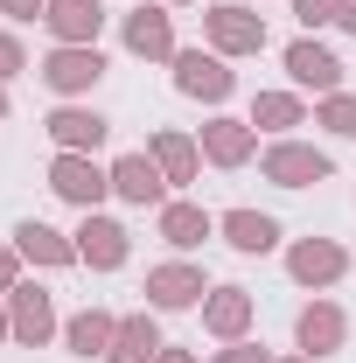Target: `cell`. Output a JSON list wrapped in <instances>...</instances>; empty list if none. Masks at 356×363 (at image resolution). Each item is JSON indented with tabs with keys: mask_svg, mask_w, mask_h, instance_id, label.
Returning a JSON list of instances; mask_svg holds the SVG:
<instances>
[{
	"mask_svg": "<svg viewBox=\"0 0 356 363\" xmlns=\"http://www.w3.org/2000/svg\"><path fill=\"white\" fill-rule=\"evenodd\" d=\"M217 43H230V49H259V21H245V7H217Z\"/></svg>",
	"mask_w": 356,
	"mask_h": 363,
	"instance_id": "4fadbf2b",
	"label": "cell"
},
{
	"mask_svg": "<svg viewBox=\"0 0 356 363\" xmlns=\"http://www.w3.org/2000/svg\"><path fill=\"white\" fill-rule=\"evenodd\" d=\"M294 272H301V279H335V272H343V252H335V245H301V252H294Z\"/></svg>",
	"mask_w": 356,
	"mask_h": 363,
	"instance_id": "7c38bea8",
	"label": "cell"
},
{
	"mask_svg": "<svg viewBox=\"0 0 356 363\" xmlns=\"http://www.w3.org/2000/svg\"><path fill=\"white\" fill-rule=\"evenodd\" d=\"M161 161H168L175 175H189V147H182V140H161Z\"/></svg>",
	"mask_w": 356,
	"mask_h": 363,
	"instance_id": "d4e9b609",
	"label": "cell"
},
{
	"mask_svg": "<svg viewBox=\"0 0 356 363\" xmlns=\"http://www.w3.org/2000/svg\"><path fill=\"white\" fill-rule=\"evenodd\" d=\"M210 154H217V161H238V154H245V133H238V126H217V133H210Z\"/></svg>",
	"mask_w": 356,
	"mask_h": 363,
	"instance_id": "44dd1931",
	"label": "cell"
},
{
	"mask_svg": "<svg viewBox=\"0 0 356 363\" xmlns=\"http://www.w3.org/2000/svg\"><path fill=\"white\" fill-rule=\"evenodd\" d=\"M98 70H105V63H98V49H63V56L49 63V84H56V91H77V84H91Z\"/></svg>",
	"mask_w": 356,
	"mask_h": 363,
	"instance_id": "7a4b0ae2",
	"label": "cell"
},
{
	"mask_svg": "<svg viewBox=\"0 0 356 363\" xmlns=\"http://www.w3.org/2000/svg\"><path fill=\"white\" fill-rule=\"evenodd\" d=\"M223 230H230V245H238V252H266L272 238H279V230H272V217H252V210H238Z\"/></svg>",
	"mask_w": 356,
	"mask_h": 363,
	"instance_id": "8fae6325",
	"label": "cell"
},
{
	"mask_svg": "<svg viewBox=\"0 0 356 363\" xmlns=\"http://www.w3.org/2000/svg\"><path fill=\"white\" fill-rule=\"evenodd\" d=\"M49 126H56L63 147H98V140H105V119H98V112H56Z\"/></svg>",
	"mask_w": 356,
	"mask_h": 363,
	"instance_id": "8992f818",
	"label": "cell"
},
{
	"mask_svg": "<svg viewBox=\"0 0 356 363\" xmlns=\"http://www.w3.org/2000/svg\"><path fill=\"white\" fill-rule=\"evenodd\" d=\"M147 357H154V328H147V321H126V328H119L112 363H147Z\"/></svg>",
	"mask_w": 356,
	"mask_h": 363,
	"instance_id": "9a60e30c",
	"label": "cell"
},
{
	"mask_svg": "<svg viewBox=\"0 0 356 363\" xmlns=\"http://www.w3.org/2000/svg\"><path fill=\"white\" fill-rule=\"evenodd\" d=\"M84 259L91 266H119V259H126V230L119 224H91L84 230Z\"/></svg>",
	"mask_w": 356,
	"mask_h": 363,
	"instance_id": "30bf717a",
	"label": "cell"
},
{
	"mask_svg": "<svg viewBox=\"0 0 356 363\" xmlns=\"http://www.w3.org/2000/svg\"><path fill=\"white\" fill-rule=\"evenodd\" d=\"M14 63H21V56H14V43H0V77H7Z\"/></svg>",
	"mask_w": 356,
	"mask_h": 363,
	"instance_id": "484cf974",
	"label": "cell"
},
{
	"mask_svg": "<svg viewBox=\"0 0 356 363\" xmlns=\"http://www.w3.org/2000/svg\"><path fill=\"white\" fill-rule=\"evenodd\" d=\"M112 182H119V196H133V203H154V196H161V175H154L140 154H126V161L112 168Z\"/></svg>",
	"mask_w": 356,
	"mask_h": 363,
	"instance_id": "277c9868",
	"label": "cell"
},
{
	"mask_svg": "<svg viewBox=\"0 0 356 363\" xmlns=\"http://www.w3.org/2000/svg\"><path fill=\"white\" fill-rule=\"evenodd\" d=\"M287 70H294V77H301V84H335V56H328V49H314V43H294L287 49Z\"/></svg>",
	"mask_w": 356,
	"mask_h": 363,
	"instance_id": "3957f363",
	"label": "cell"
},
{
	"mask_svg": "<svg viewBox=\"0 0 356 363\" xmlns=\"http://www.w3.org/2000/svg\"><path fill=\"white\" fill-rule=\"evenodd\" d=\"M49 21H56V35H98V7L91 0H49Z\"/></svg>",
	"mask_w": 356,
	"mask_h": 363,
	"instance_id": "ba28073f",
	"label": "cell"
},
{
	"mask_svg": "<svg viewBox=\"0 0 356 363\" xmlns=\"http://www.w3.org/2000/svg\"><path fill=\"white\" fill-rule=\"evenodd\" d=\"M147 286H154V301H161V308H189V301H196V294H203V279H196V272H154V279H147Z\"/></svg>",
	"mask_w": 356,
	"mask_h": 363,
	"instance_id": "9c48e42d",
	"label": "cell"
},
{
	"mask_svg": "<svg viewBox=\"0 0 356 363\" xmlns=\"http://www.w3.org/2000/svg\"><path fill=\"white\" fill-rule=\"evenodd\" d=\"M301 7H308V21H321V14H328V7H335V0H301Z\"/></svg>",
	"mask_w": 356,
	"mask_h": 363,
	"instance_id": "4316f807",
	"label": "cell"
},
{
	"mask_svg": "<svg viewBox=\"0 0 356 363\" xmlns=\"http://www.w3.org/2000/svg\"><path fill=\"white\" fill-rule=\"evenodd\" d=\"M223 363H259V357H252V350H230V357H223Z\"/></svg>",
	"mask_w": 356,
	"mask_h": 363,
	"instance_id": "f1b7e54d",
	"label": "cell"
},
{
	"mask_svg": "<svg viewBox=\"0 0 356 363\" xmlns=\"http://www.w3.org/2000/svg\"><path fill=\"white\" fill-rule=\"evenodd\" d=\"M0 279H7V259H0Z\"/></svg>",
	"mask_w": 356,
	"mask_h": 363,
	"instance_id": "4dcf8cb0",
	"label": "cell"
},
{
	"mask_svg": "<svg viewBox=\"0 0 356 363\" xmlns=\"http://www.w3.org/2000/svg\"><path fill=\"white\" fill-rule=\"evenodd\" d=\"M203 210H168V238H175V245H196V238H203Z\"/></svg>",
	"mask_w": 356,
	"mask_h": 363,
	"instance_id": "d6986e66",
	"label": "cell"
},
{
	"mask_svg": "<svg viewBox=\"0 0 356 363\" xmlns=\"http://www.w3.org/2000/svg\"><path fill=\"white\" fill-rule=\"evenodd\" d=\"M272 175L287 182V189H301V182H321V175H328V161H321V154H301V147H287V154H272Z\"/></svg>",
	"mask_w": 356,
	"mask_h": 363,
	"instance_id": "5b68a950",
	"label": "cell"
},
{
	"mask_svg": "<svg viewBox=\"0 0 356 363\" xmlns=\"http://www.w3.org/2000/svg\"><path fill=\"white\" fill-rule=\"evenodd\" d=\"M56 189H63L70 203H98V189H105V182H98L91 161H56Z\"/></svg>",
	"mask_w": 356,
	"mask_h": 363,
	"instance_id": "52a82bcc",
	"label": "cell"
},
{
	"mask_svg": "<svg viewBox=\"0 0 356 363\" xmlns=\"http://www.w3.org/2000/svg\"><path fill=\"white\" fill-rule=\"evenodd\" d=\"M21 335H49V308H43V294H28L21 301V321H14Z\"/></svg>",
	"mask_w": 356,
	"mask_h": 363,
	"instance_id": "ffe728a7",
	"label": "cell"
},
{
	"mask_svg": "<svg viewBox=\"0 0 356 363\" xmlns=\"http://www.w3.org/2000/svg\"><path fill=\"white\" fill-rule=\"evenodd\" d=\"M0 7H14V14H35V0H0Z\"/></svg>",
	"mask_w": 356,
	"mask_h": 363,
	"instance_id": "83f0119b",
	"label": "cell"
},
{
	"mask_svg": "<svg viewBox=\"0 0 356 363\" xmlns=\"http://www.w3.org/2000/svg\"><path fill=\"white\" fill-rule=\"evenodd\" d=\"M126 43H133L140 56H161V49H168V21H161V14H133V21H126Z\"/></svg>",
	"mask_w": 356,
	"mask_h": 363,
	"instance_id": "5bb4252c",
	"label": "cell"
},
{
	"mask_svg": "<svg viewBox=\"0 0 356 363\" xmlns=\"http://www.w3.org/2000/svg\"><path fill=\"white\" fill-rule=\"evenodd\" d=\"M343 21H350V28H356V0H343Z\"/></svg>",
	"mask_w": 356,
	"mask_h": 363,
	"instance_id": "f546056e",
	"label": "cell"
},
{
	"mask_svg": "<svg viewBox=\"0 0 356 363\" xmlns=\"http://www.w3.org/2000/svg\"><path fill=\"white\" fill-rule=\"evenodd\" d=\"M259 119H272V126H294V98H259Z\"/></svg>",
	"mask_w": 356,
	"mask_h": 363,
	"instance_id": "7402d4cb",
	"label": "cell"
},
{
	"mask_svg": "<svg viewBox=\"0 0 356 363\" xmlns=\"http://www.w3.org/2000/svg\"><path fill=\"white\" fill-rule=\"evenodd\" d=\"M70 342H77L84 357H98V350L112 342V321H105V315H84V321H70Z\"/></svg>",
	"mask_w": 356,
	"mask_h": 363,
	"instance_id": "e0dca14e",
	"label": "cell"
},
{
	"mask_svg": "<svg viewBox=\"0 0 356 363\" xmlns=\"http://www.w3.org/2000/svg\"><path fill=\"white\" fill-rule=\"evenodd\" d=\"M328 126H335V133H356V105H350V98L328 105Z\"/></svg>",
	"mask_w": 356,
	"mask_h": 363,
	"instance_id": "cb8c5ba5",
	"label": "cell"
},
{
	"mask_svg": "<svg viewBox=\"0 0 356 363\" xmlns=\"http://www.w3.org/2000/svg\"><path fill=\"white\" fill-rule=\"evenodd\" d=\"M335 335H343V315H335V308H314V315H301V342H308V350L335 342Z\"/></svg>",
	"mask_w": 356,
	"mask_h": 363,
	"instance_id": "2e32d148",
	"label": "cell"
},
{
	"mask_svg": "<svg viewBox=\"0 0 356 363\" xmlns=\"http://www.w3.org/2000/svg\"><path fill=\"white\" fill-rule=\"evenodd\" d=\"M210 315H217V328H238V321H245V301H238V294H223Z\"/></svg>",
	"mask_w": 356,
	"mask_h": 363,
	"instance_id": "603a6c76",
	"label": "cell"
},
{
	"mask_svg": "<svg viewBox=\"0 0 356 363\" xmlns=\"http://www.w3.org/2000/svg\"><path fill=\"white\" fill-rule=\"evenodd\" d=\"M21 252H35V259H70V245H63L56 230H43V224H28V230H21Z\"/></svg>",
	"mask_w": 356,
	"mask_h": 363,
	"instance_id": "ac0fdd59",
	"label": "cell"
},
{
	"mask_svg": "<svg viewBox=\"0 0 356 363\" xmlns=\"http://www.w3.org/2000/svg\"><path fill=\"white\" fill-rule=\"evenodd\" d=\"M175 70H182V91H196V98H223V91H230V70H223L217 56H196V49H189Z\"/></svg>",
	"mask_w": 356,
	"mask_h": 363,
	"instance_id": "6da1fadb",
	"label": "cell"
}]
</instances>
